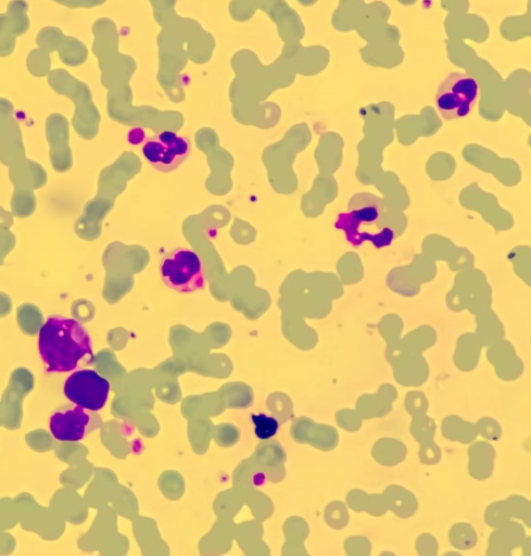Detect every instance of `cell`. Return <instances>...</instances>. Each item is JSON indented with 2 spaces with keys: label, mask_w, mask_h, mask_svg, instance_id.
Segmentation results:
<instances>
[{
  "label": "cell",
  "mask_w": 531,
  "mask_h": 556,
  "mask_svg": "<svg viewBox=\"0 0 531 556\" xmlns=\"http://www.w3.org/2000/svg\"><path fill=\"white\" fill-rule=\"evenodd\" d=\"M89 424V414L86 409L76 406L52 414L49 419V430L58 441L76 442L85 437Z\"/></svg>",
  "instance_id": "6"
},
{
  "label": "cell",
  "mask_w": 531,
  "mask_h": 556,
  "mask_svg": "<svg viewBox=\"0 0 531 556\" xmlns=\"http://www.w3.org/2000/svg\"><path fill=\"white\" fill-rule=\"evenodd\" d=\"M479 93L478 80L464 73L448 74L435 93V106L444 119L466 117Z\"/></svg>",
  "instance_id": "3"
},
{
  "label": "cell",
  "mask_w": 531,
  "mask_h": 556,
  "mask_svg": "<svg viewBox=\"0 0 531 556\" xmlns=\"http://www.w3.org/2000/svg\"><path fill=\"white\" fill-rule=\"evenodd\" d=\"M190 141L172 130H163L147 140L141 153L156 170L169 173L179 167L190 154Z\"/></svg>",
  "instance_id": "5"
},
{
  "label": "cell",
  "mask_w": 531,
  "mask_h": 556,
  "mask_svg": "<svg viewBox=\"0 0 531 556\" xmlns=\"http://www.w3.org/2000/svg\"><path fill=\"white\" fill-rule=\"evenodd\" d=\"M159 273L163 283L179 293H192L205 286L201 257L187 248H178L164 256Z\"/></svg>",
  "instance_id": "2"
},
{
  "label": "cell",
  "mask_w": 531,
  "mask_h": 556,
  "mask_svg": "<svg viewBox=\"0 0 531 556\" xmlns=\"http://www.w3.org/2000/svg\"><path fill=\"white\" fill-rule=\"evenodd\" d=\"M251 418L255 435L258 439L267 440L277 433L279 424L275 417L265 414H252Z\"/></svg>",
  "instance_id": "7"
},
{
  "label": "cell",
  "mask_w": 531,
  "mask_h": 556,
  "mask_svg": "<svg viewBox=\"0 0 531 556\" xmlns=\"http://www.w3.org/2000/svg\"><path fill=\"white\" fill-rule=\"evenodd\" d=\"M38 351L49 372L74 370L86 357H92L87 329L75 318L50 316L38 332Z\"/></svg>",
  "instance_id": "1"
},
{
  "label": "cell",
  "mask_w": 531,
  "mask_h": 556,
  "mask_svg": "<svg viewBox=\"0 0 531 556\" xmlns=\"http://www.w3.org/2000/svg\"><path fill=\"white\" fill-rule=\"evenodd\" d=\"M65 397L78 407L98 412L106 404L110 383L92 369H80L71 374L63 386Z\"/></svg>",
  "instance_id": "4"
}]
</instances>
